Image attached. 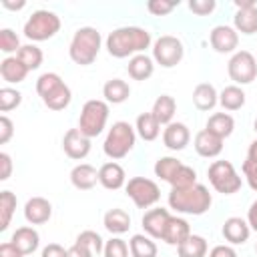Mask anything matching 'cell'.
I'll return each instance as SVG.
<instances>
[{"mask_svg": "<svg viewBox=\"0 0 257 257\" xmlns=\"http://www.w3.org/2000/svg\"><path fill=\"white\" fill-rule=\"evenodd\" d=\"M151 46V32L141 26H120L106 36V50L114 58L141 54Z\"/></svg>", "mask_w": 257, "mask_h": 257, "instance_id": "obj_1", "label": "cell"}, {"mask_svg": "<svg viewBox=\"0 0 257 257\" xmlns=\"http://www.w3.org/2000/svg\"><path fill=\"white\" fill-rule=\"evenodd\" d=\"M213 197L205 185H193L187 189H171L169 207L185 215H203L211 209Z\"/></svg>", "mask_w": 257, "mask_h": 257, "instance_id": "obj_2", "label": "cell"}, {"mask_svg": "<svg viewBox=\"0 0 257 257\" xmlns=\"http://www.w3.org/2000/svg\"><path fill=\"white\" fill-rule=\"evenodd\" d=\"M36 92L50 110H62L70 104L72 92L56 72H44L36 80Z\"/></svg>", "mask_w": 257, "mask_h": 257, "instance_id": "obj_3", "label": "cell"}, {"mask_svg": "<svg viewBox=\"0 0 257 257\" xmlns=\"http://www.w3.org/2000/svg\"><path fill=\"white\" fill-rule=\"evenodd\" d=\"M100 32L92 26H82L74 32L70 46H68V54L72 58V62L80 64V66H88L94 62V58L98 56L100 50Z\"/></svg>", "mask_w": 257, "mask_h": 257, "instance_id": "obj_4", "label": "cell"}, {"mask_svg": "<svg viewBox=\"0 0 257 257\" xmlns=\"http://www.w3.org/2000/svg\"><path fill=\"white\" fill-rule=\"evenodd\" d=\"M135 141H137V131L124 122V120H116L108 133H106V139L102 143V151L108 159L116 161V159H122L126 157L133 147H135Z\"/></svg>", "mask_w": 257, "mask_h": 257, "instance_id": "obj_5", "label": "cell"}, {"mask_svg": "<svg viewBox=\"0 0 257 257\" xmlns=\"http://www.w3.org/2000/svg\"><path fill=\"white\" fill-rule=\"evenodd\" d=\"M106 120H108V104H106V100L92 98V100H86L82 110H80L78 128L88 139H94V137H98L102 133V128L106 126Z\"/></svg>", "mask_w": 257, "mask_h": 257, "instance_id": "obj_6", "label": "cell"}, {"mask_svg": "<svg viewBox=\"0 0 257 257\" xmlns=\"http://www.w3.org/2000/svg\"><path fill=\"white\" fill-rule=\"evenodd\" d=\"M60 30V18L50 10H36L24 24V36L32 42H42L52 38Z\"/></svg>", "mask_w": 257, "mask_h": 257, "instance_id": "obj_7", "label": "cell"}, {"mask_svg": "<svg viewBox=\"0 0 257 257\" xmlns=\"http://www.w3.org/2000/svg\"><path fill=\"white\" fill-rule=\"evenodd\" d=\"M207 177H209V183L213 185V189L217 193L233 195L241 189V177L237 175L235 167L229 161H213L209 165Z\"/></svg>", "mask_w": 257, "mask_h": 257, "instance_id": "obj_8", "label": "cell"}, {"mask_svg": "<svg viewBox=\"0 0 257 257\" xmlns=\"http://www.w3.org/2000/svg\"><path fill=\"white\" fill-rule=\"evenodd\" d=\"M126 195L133 199V203L139 209H149L153 207L159 199H161V191L159 185L147 177H133L128 179V183L124 185Z\"/></svg>", "mask_w": 257, "mask_h": 257, "instance_id": "obj_9", "label": "cell"}, {"mask_svg": "<svg viewBox=\"0 0 257 257\" xmlns=\"http://www.w3.org/2000/svg\"><path fill=\"white\" fill-rule=\"evenodd\" d=\"M227 72H229V78L237 86L239 84H249L257 76V60L249 50H239L229 58Z\"/></svg>", "mask_w": 257, "mask_h": 257, "instance_id": "obj_10", "label": "cell"}, {"mask_svg": "<svg viewBox=\"0 0 257 257\" xmlns=\"http://www.w3.org/2000/svg\"><path fill=\"white\" fill-rule=\"evenodd\" d=\"M183 54H185V48L177 36L165 34L157 38V42L153 44V60H157V64H161L163 68L177 66L183 60Z\"/></svg>", "mask_w": 257, "mask_h": 257, "instance_id": "obj_11", "label": "cell"}, {"mask_svg": "<svg viewBox=\"0 0 257 257\" xmlns=\"http://www.w3.org/2000/svg\"><path fill=\"white\" fill-rule=\"evenodd\" d=\"M62 149L68 159L80 161L90 153V139L80 133V128H68L62 139Z\"/></svg>", "mask_w": 257, "mask_h": 257, "instance_id": "obj_12", "label": "cell"}, {"mask_svg": "<svg viewBox=\"0 0 257 257\" xmlns=\"http://www.w3.org/2000/svg\"><path fill=\"white\" fill-rule=\"evenodd\" d=\"M209 40H211V46L221 52V54H227V52H233L239 44V34L233 26H227V24H219L211 30L209 34Z\"/></svg>", "mask_w": 257, "mask_h": 257, "instance_id": "obj_13", "label": "cell"}, {"mask_svg": "<svg viewBox=\"0 0 257 257\" xmlns=\"http://www.w3.org/2000/svg\"><path fill=\"white\" fill-rule=\"evenodd\" d=\"M52 217V205L44 197H32L24 205V219L30 225H42Z\"/></svg>", "mask_w": 257, "mask_h": 257, "instance_id": "obj_14", "label": "cell"}, {"mask_svg": "<svg viewBox=\"0 0 257 257\" xmlns=\"http://www.w3.org/2000/svg\"><path fill=\"white\" fill-rule=\"evenodd\" d=\"M169 219H171V215H169L167 209H163V207L151 209L143 215V229L147 231L149 237L163 239V233H165V227H167Z\"/></svg>", "mask_w": 257, "mask_h": 257, "instance_id": "obj_15", "label": "cell"}, {"mask_svg": "<svg viewBox=\"0 0 257 257\" xmlns=\"http://www.w3.org/2000/svg\"><path fill=\"white\" fill-rule=\"evenodd\" d=\"M221 233H223L225 241H229L231 245H243L251 235V227L241 217H229V219H225Z\"/></svg>", "mask_w": 257, "mask_h": 257, "instance_id": "obj_16", "label": "cell"}, {"mask_svg": "<svg viewBox=\"0 0 257 257\" xmlns=\"http://www.w3.org/2000/svg\"><path fill=\"white\" fill-rule=\"evenodd\" d=\"M191 141V133L183 122H171L163 131V143L171 151H183Z\"/></svg>", "mask_w": 257, "mask_h": 257, "instance_id": "obj_17", "label": "cell"}, {"mask_svg": "<svg viewBox=\"0 0 257 257\" xmlns=\"http://www.w3.org/2000/svg\"><path fill=\"white\" fill-rule=\"evenodd\" d=\"M195 151L201 157H205V159H213V157L221 155V151H223V139H219L211 131L203 128V131H199L195 135Z\"/></svg>", "mask_w": 257, "mask_h": 257, "instance_id": "obj_18", "label": "cell"}, {"mask_svg": "<svg viewBox=\"0 0 257 257\" xmlns=\"http://www.w3.org/2000/svg\"><path fill=\"white\" fill-rule=\"evenodd\" d=\"M124 181H126L124 169H122L118 163H114V161L104 163V165L98 169V183H100L104 189H108V191L120 189V187L124 185Z\"/></svg>", "mask_w": 257, "mask_h": 257, "instance_id": "obj_19", "label": "cell"}, {"mask_svg": "<svg viewBox=\"0 0 257 257\" xmlns=\"http://www.w3.org/2000/svg\"><path fill=\"white\" fill-rule=\"evenodd\" d=\"M70 183L78 191H88L98 183V171L88 163H80L70 171Z\"/></svg>", "mask_w": 257, "mask_h": 257, "instance_id": "obj_20", "label": "cell"}, {"mask_svg": "<svg viewBox=\"0 0 257 257\" xmlns=\"http://www.w3.org/2000/svg\"><path fill=\"white\" fill-rule=\"evenodd\" d=\"M189 235H191L189 223H187L183 217H173V215H171V219H169V223H167V227H165V233H163V239H161V241H165L167 245H177V247H179Z\"/></svg>", "mask_w": 257, "mask_h": 257, "instance_id": "obj_21", "label": "cell"}, {"mask_svg": "<svg viewBox=\"0 0 257 257\" xmlns=\"http://www.w3.org/2000/svg\"><path fill=\"white\" fill-rule=\"evenodd\" d=\"M22 255H28V253H34L40 245V235L36 229L32 227H18L14 233H12V239H10Z\"/></svg>", "mask_w": 257, "mask_h": 257, "instance_id": "obj_22", "label": "cell"}, {"mask_svg": "<svg viewBox=\"0 0 257 257\" xmlns=\"http://www.w3.org/2000/svg\"><path fill=\"white\" fill-rule=\"evenodd\" d=\"M30 70L18 60V56H6L2 62H0V76L2 80L10 82V84H18L26 78Z\"/></svg>", "mask_w": 257, "mask_h": 257, "instance_id": "obj_23", "label": "cell"}, {"mask_svg": "<svg viewBox=\"0 0 257 257\" xmlns=\"http://www.w3.org/2000/svg\"><path fill=\"white\" fill-rule=\"evenodd\" d=\"M102 225L112 235H122L131 227V215L124 209H110L102 217Z\"/></svg>", "mask_w": 257, "mask_h": 257, "instance_id": "obj_24", "label": "cell"}, {"mask_svg": "<svg viewBox=\"0 0 257 257\" xmlns=\"http://www.w3.org/2000/svg\"><path fill=\"white\" fill-rule=\"evenodd\" d=\"M126 70H128V76L131 78H135V80H147V78L153 76L155 64H153V58L151 56H147V54H135V56H131Z\"/></svg>", "mask_w": 257, "mask_h": 257, "instance_id": "obj_25", "label": "cell"}, {"mask_svg": "<svg viewBox=\"0 0 257 257\" xmlns=\"http://www.w3.org/2000/svg\"><path fill=\"white\" fill-rule=\"evenodd\" d=\"M217 102H219V94H217L213 84L201 82V84L195 86V90H193V104L199 110H211V108H215Z\"/></svg>", "mask_w": 257, "mask_h": 257, "instance_id": "obj_26", "label": "cell"}, {"mask_svg": "<svg viewBox=\"0 0 257 257\" xmlns=\"http://www.w3.org/2000/svg\"><path fill=\"white\" fill-rule=\"evenodd\" d=\"M102 96H104L106 102L120 104V102H124L131 96V86L122 78H110L102 86Z\"/></svg>", "mask_w": 257, "mask_h": 257, "instance_id": "obj_27", "label": "cell"}, {"mask_svg": "<svg viewBox=\"0 0 257 257\" xmlns=\"http://www.w3.org/2000/svg\"><path fill=\"white\" fill-rule=\"evenodd\" d=\"M235 30L241 34H255L257 32V6L239 8L233 16Z\"/></svg>", "mask_w": 257, "mask_h": 257, "instance_id": "obj_28", "label": "cell"}, {"mask_svg": "<svg viewBox=\"0 0 257 257\" xmlns=\"http://www.w3.org/2000/svg\"><path fill=\"white\" fill-rule=\"evenodd\" d=\"M205 128L225 141L227 137H231V133H233V128H235V120H233V116L227 114V112H215V114L209 116Z\"/></svg>", "mask_w": 257, "mask_h": 257, "instance_id": "obj_29", "label": "cell"}, {"mask_svg": "<svg viewBox=\"0 0 257 257\" xmlns=\"http://www.w3.org/2000/svg\"><path fill=\"white\" fill-rule=\"evenodd\" d=\"M175 110H177L175 98L171 94H161V96H157L151 112L155 114V118L161 124H171L173 122V116H175Z\"/></svg>", "mask_w": 257, "mask_h": 257, "instance_id": "obj_30", "label": "cell"}, {"mask_svg": "<svg viewBox=\"0 0 257 257\" xmlns=\"http://www.w3.org/2000/svg\"><path fill=\"white\" fill-rule=\"evenodd\" d=\"M135 131L143 141H155L161 133V122L155 118L153 112H143V114L137 116Z\"/></svg>", "mask_w": 257, "mask_h": 257, "instance_id": "obj_31", "label": "cell"}, {"mask_svg": "<svg viewBox=\"0 0 257 257\" xmlns=\"http://www.w3.org/2000/svg\"><path fill=\"white\" fill-rule=\"evenodd\" d=\"M128 249L133 257H157V245L149 235H133L128 241Z\"/></svg>", "mask_w": 257, "mask_h": 257, "instance_id": "obj_32", "label": "cell"}, {"mask_svg": "<svg viewBox=\"0 0 257 257\" xmlns=\"http://www.w3.org/2000/svg\"><path fill=\"white\" fill-rule=\"evenodd\" d=\"M179 257H205L207 255V241L201 235H189L179 247H177Z\"/></svg>", "mask_w": 257, "mask_h": 257, "instance_id": "obj_33", "label": "cell"}, {"mask_svg": "<svg viewBox=\"0 0 257 257\" xmlns=\"http://www.w3.org/2000/svg\"><path fill=\"white\" fill-rule=\"evenodd\" d=\"M219 102L225 110H239L243 104H245V92L241 86L237 84H231V86H225L219 94Z\"/></svg>", "mask_w": 257, "mask_h": 257, "instance_id": "obj_34", "label": "cell"}, {"mask_svg": "<svg viewBox=\"0 0 257 257\" xmlns=\"http://www.w3.org/2000/svg\"><path fill=\"white\" fill-rule=\"evenodd\" d=\"M181 167H183V163L179 159H175V157H161L155 163V175L171 185V181L175 179V175L179 173Z\"/></svg>", "mask_w": 257, "mask_h": 257, "instance_id": "obj_35", "label": "cell"}, {"mask_svg": "<svg viewBox=\"0 0 257 257\" xmlns=\"http://www.w3.org/2000/svg\"><path fill=\"white\" fill-rule=\"evenodd\" d=\"M16 209V195L12 191L0 193V231H6Z\"/></svg>", "mask_w": 257, "mask_h": 257, "instance_id": "obj_36", "label": "cell"}, {"mask_svg": "<svg viewBox=\"0 0 257 257\" xmlns=\"http://www.w3.org/2000/svg\"><path fill=\"white\" fill-rule=\"evenodd\" d=\"M243 175L247 179V185L257 191V139L249 145V151H247V159L243 163Z\"/></svg>", "mask_w": 257, "mask_h": 257, "instance_id": "obj_37", "label": "cell"}, {"mask_svg": "<svg viewBox=\"0 0 257 257\" xmlns=\"http://www.w3.org/2000/svg\"><path fill=\"white\" fill-rule=\"evenodd\" d=\"M18 60L28 68V70H36L42 64V50L36 44H24L18 52H16Z\"/></svg>", "mask_w": 257, "mask_h": 257, "instance_id": "obj_38", "label": "cell"}, {"mask_svg": "<svg viewBox=\"0 0 257 257\" xmlns=\"http://www.w3.org/2000/svg\"><path fill=\"white\" fill-rule=\"evenodd\" d=\"M193 185H197V173H195V169L183 165L179 169V173L175 175V179L171 181V187L173 189H187V187H193Z\"/></svg>", "mask_w": 257, "mask_h": 257, "instance_id": "obj_39", "label": "cell"}, {"mask_svg": "<svg viewBox=\"0 0 257 257\" xmlns=\"http://www.w3.org/2000/svg\"><path fill=\"white\" fill-rule=\"evenodd\" d=\"M20 102H22V94L16 88H10V86L0 88V110L2 112H8V110L16 108Z\"/></svg>", "mask_w": 257, "mask_h": 257, "instance_id": "obj_40", "label": "cell"}, {"mask_svg": "<svg viewBox=\"0 0 257 257\" xmlns=\"http://www.w3.org/2000/svg\"><path fill=\"white\" fill-rule=\"evenodd\" d=\"M128 251L131 249L126 241H122L120 237H112L110 241L104 243V249H102L104 257H128Z\"/></svg>", "mask_w": 257, "mask_h": 257, "instance_id": "obj_41", "label": "cell"}, {"mask_svg": "<svg viewBox=\"0 0 257 257\" xmlns=\"http://www.w3.org/2000/svg\"><path fill=\"white\" fill-rule=\"evenodd\" d=\"M22 46H20V40L16 36V32H12L10 28H2L0 30V50L10 54V52H18Z\"/></svg>", "mask_w": 257, "mask_h": 257, "instance_id": "obj_42", "label": "cell"}, {"mask_svg": "<svg viewBox=\"0 0 257 257\" xmlns=\"http://www.w3.org/2000/svg\"><path fill=\"white\" fill-rule=\"evenodd\" d=\"M76 241L78 243H82V245H86L94 255H98L102 249H104V245H102V239H100V235L96 233V231H90V229H86V231H82L78 237H76Z\"/></svg>", "mask_w": 257, "mask_h": 257, "instance_id": "obj_43", "label": "cell"}, {"mask_svg": "<svg viewBox=\"0 0 257 257\" xmlns=\"http://www.w3.org/2000/svg\"><path fill=\"white\" fill-rule=\"evenodd\" d=\"M177 4L179 2H171V0H149L147 10L151 14H155V16H165V14L173 12L177 8Z\"/></svg>", "mask_w": 257, "mask_h": 257, "instance_id": "obj_44", "label": "cell"}, {"mask_svg": "<svg viewBox=\"0 0 257 257\" xmlns=\"http://www.w3.org/2000/svg\"><path fill=\"white\" fill-rule=\"evenodd\" d=\"M215 0H191L189 2V10L197 16H207L215 10Z\"/></svg>", "mask_w": 257, "mask_h": 257, "instance_id": "obj_45", "label": "cell"}, {"mask_svg": "<svg viewBox=\"0 0 257 257\" xmlns=\"http://www.w3.org/2000/svg\"><path fill=\"white\" fill-rule=\"evenodd\" d=\"M12 135H14V124H12V120H10L6 114H2V116H0V145H6V143L12 139Z\"/></svg>", "mask_w": 257, "mask_h": 257, "instance_id": "obj_46", "label": "cell"}, {"mask_svg": "<svg viewBox=\"0 0 257 257\" xmlns=\"http://www.w3.org/2000/svg\"><path fill=\"white\" fill-rule=\"evenodd\" d=\"M12 175V159L8 153H0V181H8Z\"/></svg>", "mask_w": 257, "mask_h": 257, "instance_id": "obj_47", "label": "cell"}, {"mask_svg": "<svg viewBox=\"0 0 257 257\" xmlns=\"http://www.w3.org/2000/svg\"><path fill=\"white\" fill-rule=\"evenodd\" d=\"M66 253H68V249H64L58 243H48L42 249V257H66Z\"/></svg>", "mask_w": 257, "mask_h": 257, "instance_id": "obj_48", "label": "cell"}, {"mask_svg": "<svg viewBox=\"0 0 257 257\" xmlns=\"http://www.w3.org/2000/svg\"><path fill=\"white\" fill-rule=\"evenodd\" d=\"M66 257H94V253H92V251H90L86 245H82V243L74 241V245L68 249Z\"/></svg>", "mask_w": 257, "mask_h": 257, "instance_id": "obj_49", "label": "cell"}, {"mask_svg": "<svg viewBox=\"0 0 257 257\" xmlns=\"http://www.w3.org/2000/svg\"><path fill=\"white\" fill-rule=\"evenodd\" d=\"M0 257H24V255L20 253V249L12 241H8V243L0 245Z\"/></svg>", "mask_w": 257, "mask_h": 257, "instance_id": "obj_50", "label": "cell"}, {"mask_svg": "<svg viewBox=\"0 0 257 257\" xmlns=\"http://www.w3.org/2000/svg\"><path fill=\"white\" fill-rule=\"evenodd\" d=\"M209 257H237V253H235V249L229 247V245H217V247L211 249Z\"/></svg>", "mask_w": 257, "mask_h": 257, "instance_id": "obj_51", "label": "cell"}, {"mask_svg": "<svg viewBox=\"0 0 257 257\" xmlns=\"http://www.w3.org/2000/svg\"><path fill=\"white\" fill-rule=\"evenodd\" d=\"M247 223L253 231H257V201H253L249 211H247Z\"/></svg>", "mask_w": 257, "mask_h": 257, "instance_id": "obj_52", "label": "cell"}, {"mask_svg": "<svg viewBox=\"0 0 257 257\" xmlns=\"http://www.w3.org/2000/svg\"><path fill=\"white\" fill-rule=\"evenodd\" d=\"M2 6H4V8H10V10H20V8H24V6H26V2H24V0H20V2L2 0Z\"/></svg>", "mask_w": 257, "mask_h": 257, "instance_id": "obj_53", "label": "cell"}, {"mask_svg": "<svg viewBox=\"0 0 257 257\" xmlns=\"http://www.w3.org/2000/svg\"><path fill=\"white\" fill-rule=\"evenodd\" d=\"M235 6H237V10H239V8H249V6H255V2H253V0H235Z\"/></svg>", "mask_w": 257, "mask_h": 257, "instance_id": "obj_54", "label": "cell"}, {"mask_svg": "<svg viewBox=\"0 0 257 257\" xmlns=\"http://www.w3.org/2000/svg\"><path fill=\"white\" fill-rule=\"evenodd\" d=\"M253 126H255V131H257V118H255V124H253Z\"/></svg>", "mask_w": 257, "mask_h": 257, "instance_id": "obj_55", "label": "cell"}, {"mask_svg": "<svg viewBox=\"0 0 257 257\" xmlns=\"http://www.w3.org/2000/svg\"><path fill=\"white\" fill-rule=\"evenodd\" d=\"M255 251H257V245H255Z\"/></svg>", "mask_w": 257, "mask_h": 257, "instance_id": "obj_56", "label": "cell"}]
</instances>
